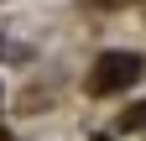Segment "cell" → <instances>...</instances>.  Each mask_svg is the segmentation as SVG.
<instances>
[{
  "label": "cell",
  "mask_w": 146,
  "mask_h": 141,
  "mask_svg": "<svg viewBox=\"0 0 146 141\" xmlns=\"http://www.w3.org/2000/svg\"><path fill=\"white\" fill-rule=\"evenodd\" d=\"M141 73V58H131V52H110V58L99 63L94 73V89H120V84H131Z\"/></svg>",
  "instance_id": "1"
}]
</instances>
